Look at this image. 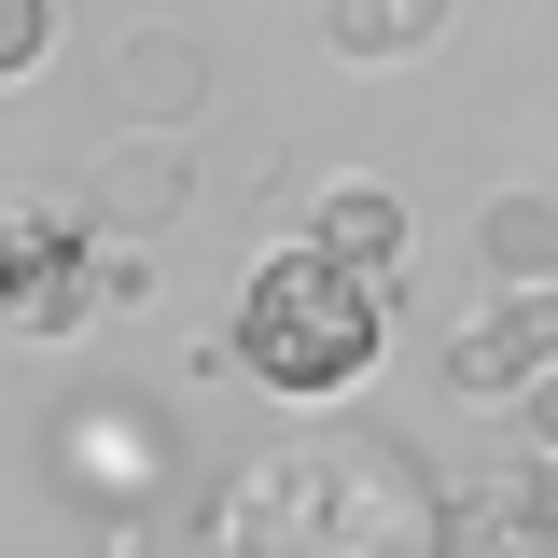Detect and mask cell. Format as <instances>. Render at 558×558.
Instances as JSON below:
<instances>
[{"label": "cell", "mask_w": 558, "mask_h": 558, "mask_svg": "<svg viewBox=\"0 0 558 558\" xmlns=\"http://www.w3.org/2000/svg\"><path fill=\"white\" fill-rule=\"evenodd\" d=\"M461 28V0H322V43H336L349 70H405V57H433Z\"/></svg>", "instance_id": "cell-10"}, {"label": "cell", "mask_w": 558, "mask_h": 558, "mask_svg": "<svg viewBox=\"0 0 558 558\" xmlns=\"http://www.w3.org/2000/svg\"><path fill=\"white\" fill-rule=\"evenodd\" d=\"M140 293H154V238H98L43 196L0 209V336H84L98 307H140Z\"/></svg>", "instance_id": "cell-3"}, {"label": "cell", "mask_w": 558, "mask_h": 558, "mask_svg": "<svg viewBox=\"0 0 558 558\" xmlns=\"http://www.w3.org/2000/svg\"><path fill=\"white\" fill-rule=\"evenodd\" d=\"M43 57H57V0H0V84H28Z\"/></svg>", "instance_id": "cell-12"}, {"label": "cell", "mask_w": 558, "mask_h": 558, "mask_svg": "<svg viewBox=\"0 0 558 558\" xmlns=\"http://www.w3.org/2000/svg\"><path fill=\"white\" fill-rule=\"evenodd\" d=\"M307 238H322L336 266H363V279H405V196H391V182H322V196H307Z\"/></svg>", "instance_id": "cell-11"}, {"label": "cell", "mask_w": 558, "mask_h": 558, "mask_svg": "<svg viewBox=\"0 0 558 558\" xmlns=\"http://www.w3.org/2000/svg\"><path fill=\"white\" fill-rule=\"evenodd\" d=\"M43 475H57V502L140 531V517L182 502V418L154 405V391H126V377H112V391H70L57 433H43Z\"/></svg>", "instance_id": "cell-4"}, {"label": "cell", "mask_w": 558, "mask_h": 558, "mask_svg": "<svg viewBox=\"0 0 558 558\" xmlns=\"http://www.w3.org/2000/svg\"><path fill=\"white\" fill-rule=\"evenodd\" d=\"M70 209H84L98 238H154V223H182V209H196V154H182L168 126H112L98 154H84Z\"/></svg>", "instance_id": "cell-5"}, {"label": "cell", "mask_w": 558, "mask_h": 558, "mask_svg": "<svg viewBox=\"0 0 558 558\" xmlns=\"http://www.w3.org/2000/svg\"><path fill=\"white\" fill-rule=\"evenodd\" d=\"M196 558H447V488L377 418L279 433L196 488Z\"/></svg>", "instance_id": "cell-1"}, {"label": "cell", "mask_w": 558, "mask_h": 558, "mask_svg": "<svg viewBox=\"0 0 558 558\" xmlns=\"http://www.w3.org/2000/svg\"><path fill=\"white\" fill-rule=\"evenodd\" d=\"M377 349H391V279L336 266L322 238H279L266 266L238 279V322H223V363L252 391H279V405H336Z\"/></svg>", "instance_id": "cell-2"}, {"label": "cell", "mask_w": 558, "mask_h": 558, "mask_svg": "<svg viewBox=\"0 0 558 558\" xmlns=\"http://www.w3.org/2000/svg\"><path fill=\"white\" fill-rule=\"evenodd\" d=\"M545 377H558V279L545 293H488L475 322L447 336V391L461 405H531Z\"/></svg>", "instance_id": "cell-6"}, {"label": "cell", "mask_w": 558, "mask_h": 558, "mask_svg": "<svg viewBox=\"0 0 558 558\" xmlns=\"http://www.w3.org/2000/svg\"><path fill=\"white\" fill-rule=\"evenodd\" d=\"M475 266H488V293H545L558 279V196L545 182H502L475 209Z\"/></svg>", "instance_id": "cell-9"}, {"label": "cell", "mask_w": 558, "mask_h": 558, "mask_svg": "<svg viewBox=\"0 0 558 558\" xmlns=\"http://www.w3.org/2000/svg\"><path fill=\"white\" fill-rule=\"evenodd\" d=\"M98 112L182 140V126L209 112V43H196V28H112V57H98Z\"/></svg>", "instance_id": "cell-8"}, {"label": "cell", "mask_w": 558, "mask_h": 558, "mask_svg": "<svg viewBox=\"0 0 558 558\" xmlns=\"http://www.w3.org/2000/svg\"><path fill=\"white\" fill-rule=\"evenodd\" d=\"M531 447H545V461H558V377H545V391H531Z\"/></svg>", "instance_id": "cell-13"}, {"label": "cell", "mask_w": 558, "mask_h": 558, "mask_svg": "<svg viewBox=\"0 0 558 558\" xmlns=\"http://www.w3.org/2000/svg\"><path fill=\"white\" fill-rule=\"evenodd\" d=\"M447 558H558V461L545 447L475 461L447 488Z\"/></svg>", "instance_id": "cell-7"}]
</instances>
